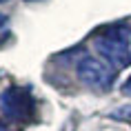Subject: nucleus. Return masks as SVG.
<instances>
[{"label": "nucleus", "instance_id": "nucleus-5", "mask_svg": "<svg viewBox=\"0 0 131 131\" xmlns=\"http://www.w3.org/2000/svg\"><path fill=\"white\" fill-rule=\"evenodd\" d=\"M122 93H124V96H131V76L127 78V82L122 84Z\"/></svg>", "mask_w": 131, "mask_h": 131}, {"label": "nucleus", "instance_id": "nucleus-4", "mask_svg": "<svg viewBox=\"0 0 131 131\" xmlns=\"http://www.w3.org/2000/svg\"><path fill=\"white\" fill-rule=\"evenodd\" d=\"M111 118L113 120H120V122H131V104H124V107L113 109L111 111Z\"/></svg>", "mask_w": 131, "mask_h": 131}, {"label": "nucleus", "instance_id": "nucleus-7", "mask_svg": "<svg viewBox=\"0 0 131 131\" xmlns=\"http://www.w3.org/2000/svg\"><path fill=\"white\" fill-rule=\"evenodd\" d=\"M27 2H40V0H27Z\"/></svg>", "mask_w": 131, "mask_h": 131}, {"label": "nucleus", "instance_id": "nucleus-3", "mask_svg": "<svg viewBox=\"0 0 131 131\" xmlns=\"http://www.w3.org/2000/svg\"><path fill=\"white\" fill-rule=\"evenodd\" d=\"M0 109L5 111L7 118H14V120H27V118L34 116V98L29 96L27 89L22 87H9L2 96H0Z\"/></svg>", "mask_w": 131, "mask_h": 131}, {"label": "nucleus", "instance_id": "nucleus-8", "mask_svg": "<svg viewBox=\"0 0 131 131\" xmlns=\"http://www.w3.org/2000/svg\"><path fill=\"white\" fill-rule=\"evenodd\" d=\"M0 2H7V0H0Z\"/></svg>", "mask_w": 131, "mask_h": 131}, {"label": "nucleus", "instance_id": "nucleus-1", "mask_svg": "<svg viewBox=\"0 0 131 131\" xmlns=\"http://www.w3.org/2000/svg\"><path fill=\"white\" fill-rule=\"evenodd\" d=\"M131 31L127 27L107 29L93 40V49L113 69H124L131 64Z\"/></svg>", "mask_w": 131, "mask_h": 131}, {"label": "nucleus", "instance_id": "nucleus-6", "mask_svg": "<svg viewBox=\"0 0 131 131\" xmlns=\"http://www.w3.org/2000/svg\"><path fill=\"white\" fill-rule=\"evenodd\" d=\"M5 27H7V16H5V14H0V31H2Z\"/></svg>", "mask_w": 131, "mask_h": 131}, {"label": "nucleus", "instance_id": "nucleus-2", "mask_svg": "<svg viewBox=\"0 0 131 131\" xmlns=\"http://www.w3.org/2000/svg\"><path fill=\"white\" fill-rule=\"evenodd\" d=\"M78 78H80L82 84H87L96 91H109L111 84H113L111 67H107L102 60H96L91 56H84L78 62Z\"/></svg>", "mask_w": 131, "mask_h": 131}]
</instances>
